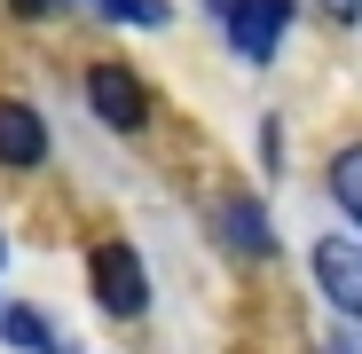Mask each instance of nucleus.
<instances>
[{
	"label": "nucleus",
	"mask_w": 362,
	"mask_h": 354,
	"mask_svg": "<svg viewBox=\"0 0 362 354\" xmlns=\"http://www.w3.org/2000/svg\"><path fill=\"white\" fill-rule=\"evenodd\" d=\"M16 8H24V16H47V8H55V0H16Z\"/></svg>",
	"instance_id": "nucleus-12"
},
{
	"label": "nucleus",
	"mask_w": 362,
	"mask_h": 354,
	"mask_svg": "<svg viewBox=\"0 0 362 354\" xmlns=\"http://www.w3.org/2000/svg\"><path fill=\"white\" fill-rule=\"evenodd\" d=\"M315 283H323V300L339 315L362 323V244H354V236H323V244H315Z\"/></svg>",
	"instance_id": "nucleus-4"
},
{
	"label": "nucleus",
	"mask_w": 362,
	"mask_h": 354,
	"mask_svg": "<svg viewBox=\"0 0 362 354\" xmlns=\"http://www.w3.org/2000/svg\"><path fill=\"white\" fill-rule=\"evenodd\" d=\"M95 8H103V16H118V24H165V16H173L165 0H95Z\"/></svg>",
	"instance_id": "nucleus-9"
},
{
	"label": "nucleus",
	"mask_w": 362,
	"mask_h": 354,
	"mask_svg": "<svg viewBox=\"0 0 362 354\" xmlns=\"http://www.w3.org/2000/svg\"><path fill=\"white\" fill-rule=\"evenodd\" d=\"M284 24H291V0H228V47L245 64H268L284 47Z\"/></svg>",
	"instance_id": "nucleus-3"
},
{
	"label": "nucleus",
	"mask_w": 362,
	"mask_h": 354,
	"mask_svg": "<svg viewBox=\"0 0 362 354\" xmlns=\"http://www.w3.org/2000/svg\"><path fill=\"white\" fill-rule=\"evenodd\" d=\"M331 197H339V213H346V220L362 228V142L331 158Z\"/></svg>",
	"instance_id": "nucleus-8"
},
{
	"label": "nucleus",
	"mask_w": 362,
	"mask_h": 354,
	"mask_svg": "<svg viewBox=\"0 0 362 354\" xmlns=\"http://www.w3.org/2000/svg\"><path fill=\"white\" fill-rule=\"evenodd\" d=\"M213 228H221V244H228L236 260H268V252H276V228H268V213H260V197H228Z\"/></svg>",
	"instance_id": "nucleus-5"
},
{
	"label": "nucleus",
	"mask_w": 362,
	"mask_h": 354,
	"mask_svg": "<svg viewBox=\"0 0 362 354\" xmlns=\"http://www.w3.org/2000/svg\"><path fill=\"white\" fill-rule=\"evenodd\" d=\"M0 331H8V338H16L24 354H71L64 338L47 331V315H32V307H8V315H0Z\"/></svg>",
	"instance_id": "nucleus-7"
},
{
	"label": "nucleus",
	"mask_w": 362,
	"mask_h": 354,
	"mask_svg": "<svg viewBox=\"0 0 362 354\" xmlns=\"http://www.w3.org/2000/svg\"><path fill=\"white\" fill-rule=\"evenodd\" d=\"M87 102H95L103 126H118V134H142V126H150V87H142L127 64H95V71H87Z\"/></svg>",
	"instance_id": "nucleus-2"
},
{
	"label": "nucleus",
	"mask_w": 362,
	"mask_h": 354,
	"mask_svg": "<svg viewBox=\"0 0 362 354\" xmlns=\"http://www.w3.org/2000/svg\"><path fill=\"white\" fill-rule=\"evenodd\" d=\"M87 283H95L103 315H142V307H150V276H142V252H134V244H95Z\"/></svg>",
	"instance_id": "nucleus-1"
},
{
	"label": "nucleus",
	"mask_w": 362,
	"mask_h": 354,
	"mask_svg": "<svg viewBox=\"0 0 362 354\" xmlns=\"http://www.w3.org/2000/svg\"><path fill=\"white\" fill-rule=\"evenodd\" d=\"M47 158V118L32 102H0V165H40Z\"/></svg>",
	"instance_id": "nucleus-6"
},
{
	"label": "nucleus",
	"mask_w": 362,
	"mask_h": 354,
	"mask_svg": "<svg viewBox=\"0 0 362 354\" xmlns=\"http://www.w3.org/2000/svg\"><path fill=\"white\" fill-rule=\"evenodd\" d=\"M331 354H362V338H354V331H339V338H331Z\"/></svg>",
	"instance_id": "nucleus-11"
},
{
	"label": "nucleus",
	"mask_w": 362,
	"mask_h": 354,
	"mask_svg": "<svg viewBox=\"0 0 362 354\" xmlns=\"http://www.w3.org/2000/svg\"><path fill=\"white\" fill-rule=\"evenodd\" d=\"M315 8H323L331 24H354V16H362V0H315Z\"/></svg>",
	"instance_id": "nucleus-10"
}]
</instances>
